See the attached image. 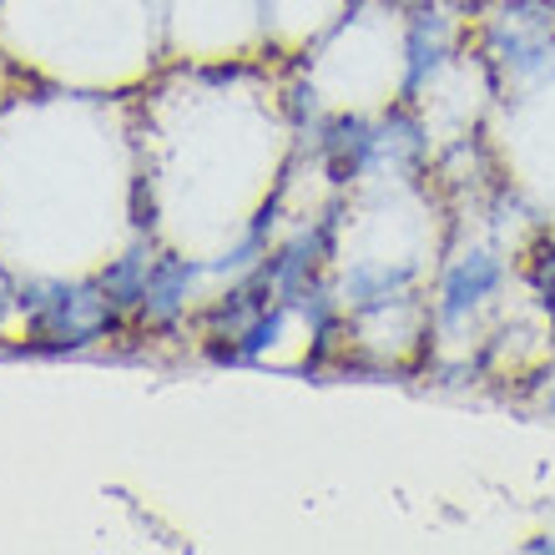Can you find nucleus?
I'll return each mask as SVG.
<instances>
[{
	"instance_id": "f03ea898",
	"label": "nucleus",
	"mask_w": 555,
	"mask_h": 555,
	"mask_svg": "<svg viewBox=\"0 0 555 555\" xmlns=\"http://www.w3.org/2000/svg\"><path fill=\"white\" fill-rule=\"evenodd\" d=\"M530 551H555V541H530Z\"/></svg>"
},
{
	"instance_id": "f257e3e1",
	"label": "nucleus",
	"mask_w": 555,
	"mask_h": 555,
	"mask_svg": "<svg viewBox=\"0 0 555 555\" xmlns=\"http://www.w3.org/2000/svg\"><path fill=\"white\" fill-rule=\"evenodd\" d=\"M495 288H500V263L485 258V253H469V258H460V263L450 268V278H444V304L439 308H444V319H460L465 308H475Z\"/></svg>"
},
{
	"instance_id": "7ed1b4c3",
	"label": "nucleus",
	"mask_w": 555,
	"mask_h": 555,
	"mask_svg": "<svg viewBox=\"0 0 555 555\" xmlns=\"http://www.w3.org/2000/svg\"><path fill=\"white\" fill-rule=\"evenodd\" d=\"M551 410H555V389H551Z\"/></svg>"
}]
</instances>
